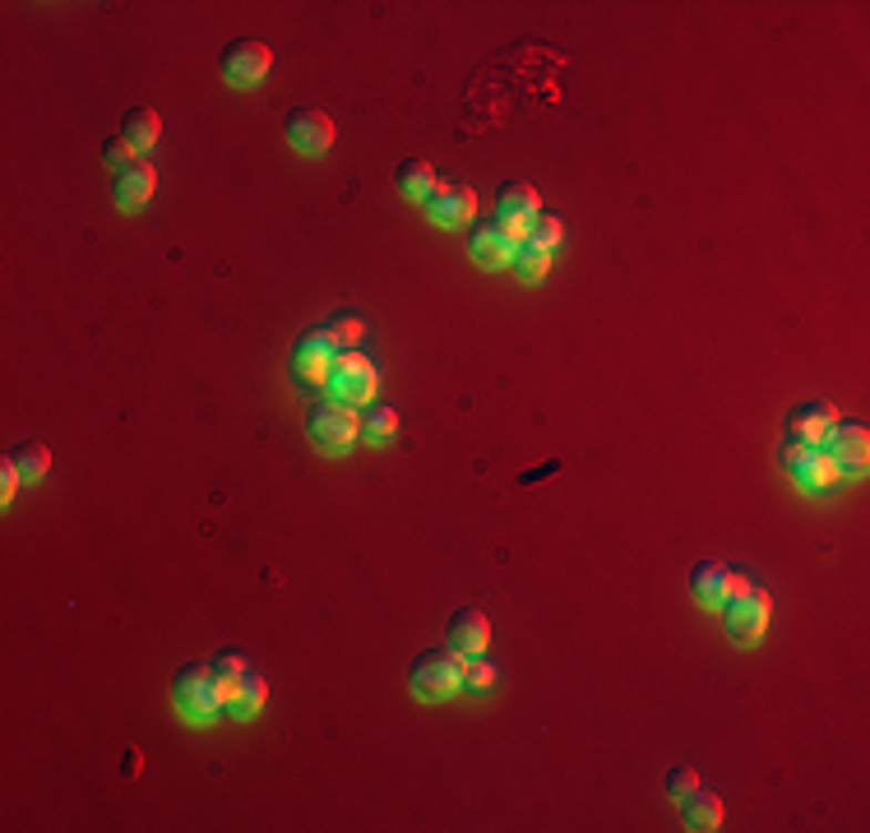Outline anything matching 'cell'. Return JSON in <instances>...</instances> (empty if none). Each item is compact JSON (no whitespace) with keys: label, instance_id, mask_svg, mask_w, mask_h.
Instances as JSON below:
<instances>
[{"label":"cell","instance_id":"cell-33","mask_svg":"<svg viewBox=\"0 0 870 833\" xmlns=\"http://www.w3.org/2000/svg\"><path fill=\"white\" fill-rule=\"evenodd\" d=\"M750 588V579L746 575H727V597H736V593H746Z\"/></svg>","mask_w":870,"mask_h":833},{"label":"cell","instance_id":"cell-31","mask_svg":"<svg viewBox=\"0 0 870 833\" xmlns=\"http://www.w3.org/2000/svg\"><path fill=\"white\" fill-rule=\"evenodd\" d=\"M19 486H23V473L14 467V459L6 454V459H0V501H14Z\"/></svg>","mask_w":870,"mask_h":833},{"label":"cell","instance_id":"cell-5","mask_svg":"<svg viewBox=\"0 0 870 833\" xmlns=\"http://www.w3.org/2000/svg\"><path fill=\"white\" fill-rule=\"evenodd\" d=\"M782 473L801 491H825V486H833L838 467L825 454V445H815V440H782Z\"/></svg>","mask_w":870,"mask_h":833},{"label":"cell","instance_id":"cell-15","mask_svg":"<svg viewBox=\"0 0 870 833\" xmlns=\"http://www.w3.org/2000/svg\"><path fill=\"white\" fill-rule=\"evenodd\" d=\"M427 208H431V223L463 227V223H472V214H478V195H472L468 186H444L440 181V191L427 199Z\"/></svg>","mask_w":870,"mask_h":833},{"label":"cell","instance_id":"cell-17","mask_svg":"<svg viewBox=\"0 0 870 833\" xmlns=\"http://www.w3.org/2000/svg\"><path fill=\"white\" fill-rule=\"evenodd\" d=\"M121 140L135 153H149L157 140H163V116H157L153 107H130L121 116Z\"/></svg>","mask_w":870,"mask_h":833},{"label":"cell","instance_id":"cell-27","mask_svg":"<svg viewBox=\"0 0 870 833\" xmlns=\"http://www.w3.org/2000/svg\"><path fill=\"white\" fill-rule=\"evenodd\" d=\"M561 237H565V223H561L556 214H538V218L529 223V241H533V246H542V250L561 246Z\"/></svg>","mask_w":870,"mask_h":833},{"label":"cell","instance_id":"cell-2","mask_svg":"<svg viewBox=\"0 0 870 833\" xmlns=\"http://www.w3.org/2000/svg\"><path fill=\"white\" fill-rule=\"evenodd\" d=\"M463 654L459 648H421L408 667V686L417 699H450L454 690H463Z\"/></svg>","mask_w":870,"mask_h":833},{"label":"cell","instance_id":"cell-6","mask_svg":"<svg viewBox=\"0 0 870 833\" xmlns=\"http://www.w3.org/2000/svg\"><path fill=\"white\" fill-rule=\"evenodd\" d=\"M329 394L338 399V403H371V394H376V367L366 361L357 348H348V352H338L334 357V367H329Z\"/></svg>","mask_w":870,"mask_h":833},{"label":"cell","instance_id":"cell-32","mask_svg":"<svg viewBox=\"0 0 870 833\" xmlns=\"http://www.w3.org/2000/svg\"><path fill=\"white\" fill-rule=\"evenodd\" d=\"M140 769H144V760H140V750H125V764H121V773H125V778H135Z\"/></svg>","mask_w":870,"mask_h":833},{"label":"cell","instance_id":"cell-20","mask_svg":"<svg viewBox=\"0 0 870 833\" xmlns=\"http://www.w3.org/2000/svg\"><path fill=\"white\" fill-rule=\"evenodd\" d=\"M265 699H269L265 676L246 667V676H242V681H236V686L227 690V713H232V718H255L259 709H265Z\"/></svg>","mask_w":870,"mask_h":833},{"label":"cell","instance_id":"cell-28","mask_svg":"<svg viewBox=\"0 0 870 833\" xmlns=\"http://www.w3.org/2000/svg\"><path fill=\"white\" fill-rule=\"evenodd\" d=\"M140 158V153L135 148H130L121 135H112V140H102V163H108L112 172H121V167H130V163H135Z\"/></svg>","mask_w":870,"mask_h":833},{"label":"cell","instance_id":"cell-3","mask_svg":"<svg viewBox=\"0 0 870 833\" xmlns=\"http://www.w3.org/2000/svg\"><path fill=\"white\" fill-rule=\"evenodd\" d=\"M269 70H274V51H269L265 42H255V38H236V42H227L223 56H218V74H223L232 89H255V84H265Z\"/></svg>","mask_w":870,"mask_h":833},{"label":"cell","instance_id":"cell-23","mask_svg":"<svg viewBox=\"0 0 870 833\" xmlns=\"http://www.w3.org/2000/svg\"><path fill=\"white\" fill-rule=\"evenodd\" d=\"M361 435L371 440V445H385V440H393V435H399V412H393V408H385V403L366 408V412H361Z\"/></svg>","mask_w":870,"mask_h":833},{"label":"cell","instance_id":"cell-11","mask_svg":"<svg viewBox=\"0 0 870 833\" xmlns=\"http://www.w3.org/2000/svg\"><path fill=\"white\" fill-rule=\"evenodd\" d=\"M727 630L736 635V639H759L764 635V625H769V611H774V603H769V593L764 588H746V593H736V597H727Z\"/></svg>","mask_w":870,"mask_h":833},{"label":"cell","instance_id":"cell-21","mask_svg":"<svg viewBox=\"0 0 870 833\" xmlns=\"http://www.w3.org/2000/svg\"><path fill=\"white\" fill-rule=\"evenodd\" d=\"M393 186H399V195H408V199H431L440 191V176L427 158H408L399 172H393Z\"/></svg>","mask_w":870,"mask_h":833},{"label":"cell","instance_id":"cell-10","mask_svg":"<svg viewBox=\"0 0 870 833\" xmlns=\"http://www.w3.org/2000/svg\"><path fill=\"white\" fill-rule=\"evenodd\" d=\"M287 144H293L297 153H306V158H315V153H329V144H334V116L320 112V107L287 112Z\"/></svg>","mask_w":870,"mask_h":833},{"label":"cell","instance_id":"cell-9","mask_svg":"<svg viewBox=\"0 0 870 833\" xmlns=\"http://www.w3.org/2000/svg\"><path fill=\"white\" fill-rule=\"evenodd\" d=\"M820 445L833 459L838 473H866V463H870V431L861 422H842V416H838Z\"/></svg>","mask_w":870,"mask_h":833},{"label":"cell","instance_id":"cell-4","mask_svg":"<svg viewBox=\"0 0 870 833\" xmlns=\"http://www.w3.org/2000/svg\"><path fill=\"white\" fill-rule=\"evenodd\" d=\"M306 431H310V440L320 450H348L352 440L361 435V412H352V403H338V399H329V403H315L310 408V416H306Z\"/></svg>","mask_w":870,"mask_h":833},{"label":"cell","instance_id":"cell-26","mask_svg":"<svg viewBox=\"0 0 870 833\" xmlns=\"http://www.w3.org/2000/svg\"><path fill=\"white\" fill-rule=\"evenodd\" d=\"M491 686H495V662H487V654H472V658L463 662V690L487 695Z\"/></svg>","mask_w":870,"mask_h":833},{"label":"cell","instance_id":"cell-29","mask_svg":"<svg viewBox=\"0 0 870 833\" xmlns=\"http://www.w3.org/2000/svg\"><path fill=\"white\" fill-rule=\"evenodd\" d=\"M699 788V773H695V764H672L667 769V792L680 801L685 792H695Z\"/></svg>","mask_w":870,"mask_h":833},{"label":"cell","instance_id":"cell-14","mask_svg":"<svg viewBox=\"0 0 870 833\" xmlns=\"http://www.w3.org/2000/svg\"><path fill=\"white\" fill-rule=\"evenodd\" d=\"M153 191H157V172H153L149 158H135L130 167H121L112 176V195H116L121 208H144L153 199Z\"/></svg>","mask_w":870,"mask_h":833},{"label":"cell","instance_id":"cell-18","mask_svg":"<svg viewBox=\"0 0 870 833\" xmlns=\"http://www.w3.org/2000/svg\"><path fill=\"white\" fill-rule=\"evenodd\" d=\"M727 575H731V569H727L723 561H699V565L690 569V593H695V603H704V607H723V603H727Z\"/></svg>","mask_w":870,"mask_h":833},{"label":"cell","instance_id":"cell-25","mask_svg":"<svg viewBox=\"0 0 870 833\" xmlns=\"http://www.w3.org/2000/svg\"><path fill=\"white\" fill-rule=\"evenodd\" d=\"M325 329L334 333V343H338V352H348V348H357L361 338H366V325L357 320V316H348V310H338V316H329L325 320Z\"/></svg>","mask_w":870,"mask_h":833},{"label":"cell","instance_id":"cell-1","mask_svg":"<svg viewBox=\"0 0 870 833\" xmlns=\"http://www.w3.org/2000/svg\"><path fill=\"white\" fill-rule=\"evenodd\" d=\"M172 699L191 722H208L214 713H227V686L218 681L214 662H186L172 676Z\"/></svg>","mask_w":870,"mask_h":833},{"label":"cell","instance_id":"cell-22","mask_svg":"<svg viewBox=\"0 0 870 833\" xmlns=\"http://www.w3.org/2000/svg\"><path fill=\"white\" fill-rule=\"evenodd\" d=\"M6 454L14 459V467L23 473V482L47 477V467H51V450L42 445V440H19V445H10Z\"/></svg>","mask_w":870,"mask_h":833},{"label":"cell","instance_id":"cell-12","mask_svg":"<svg viewBox=\"0 0 870 833\" xmlns=\"http://www.w3.org/2000/svg\"><path fill=\"white\" fill-rule=\"evenodd\" d=\"M833 422H838V408L829 399L792 403V408H787V440H815V445H820Z\"/></svg>","mask_w":870,"mask_h":833},{"label":"cell","instance_id":"cell-16","mask_svg":"<svg viewBox=\"0 0 870 833\" xmlns=\"http://www.w3.org/2000/svg\"><path fill=\"white\" fill-rule=\"evenodd\" d=\"M468 246H472V259H482V265H491V269L514 265V250H519V241L500 223H478V227H472V237H468Z\"/></svg>","mask_w":870,"mask_h":833},{"label":"cell","instance_id":"cell-19","mask_svg":"<svg viewBox=\"0 0 870 833\" xmlns=\"http://www.w3.org/2000/svg\"><path fill=\"white\" fill-rule=\"evenodd\" d=\"M680 820H685V829H699V833L718 829L723 824V796L718 792H704V788L685 792L680 796Z\"/></svg>","mask_w":870,"mask_h":833},{"label":"cell","instance_id":"cell-7","mask_svg":"<svg viewBox=\"0 0 870 833\" xmlns=\"http://www.w3.org/2000/svg\"><path fill=\"white\" fill-rule=\"evenodd\" d=\"M542 214L538 204V191L529 186V181H505L495 195V223L510 232L514 241H529V223Z\"/></svg>","mask_w":870,"mask_h":833},{"label":"cell","instance_id":"cell-13","mask_svg":"<svg viewBox=\"0 0 870 833\" xmlns=\"http://www.w3.org/2000/svg\"><path fill=\"white\" fill-rule=\"evenodd\" d=\"M444 639H450V648H459L463 658L487 654V644H491V620H487V611H482V607H459V611L450 616V625H444Z\"/></svg>","mask_w":870,"mask_h":833},{"label":"cell","instance_id":"cell-24","mask_svg":"<svg viewBox=\"0 0 870 833\" xmlns=\"http://www.w3.org/2000/svg\"><path fill=\"white\" fill-rule=\"evenodd\" d=\"M546 269H551V250H542V246H533V241H519V250H514V274H519L523 282H538V278H546Z\"/></svg>","mask_w":870,"mask_h":833},{"label":"cell","instance_id":"cell-30","mask_svg":"<svg viewBox=\"0 0 870 833\" xmlns=\"http://www.w3.org/2000/svg\"><path fill=\"white\" fill-rule=\"evenodd\" d=\"M214 671H218V681H223V686L232 690V686H236V681H242V676H246V662L236 658V654H218V658H214Z\"/></svg>","mask_w":870,"mask_h":833},{"label":"cell","instance_id":"cell-8","mask_svg":"<svg viewBox=\"0 0 870 833\" xmlns=\"http://www.w3.org/2000/svg\"><path fill=\"white\" fill-rule=\"evenodd\" d=\"M334 357H338L334 333H329L325 325H310V329L297 338V348H293V371H297L306 384H325V380H329V367H334Z\"/></svg>","mask_w":870,"mask_h":833}]
</instances>
